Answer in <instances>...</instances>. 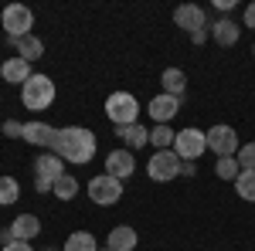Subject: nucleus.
I'll return each mask as SVG.
<instances>
[{"label": "nucleus", "instance_id": "obj_28", "mask_svg": "<svg viewBox=\"0 0 255 251\" xmlns=\"http://www.w3.org/2000/svg\"><path fill=\"white\" fill-rule=\"evenodd\" d=\"M3 136H10V139H24V122L7 119V122H3Z\"/></svg>", "mask_w": 255, "mask_h": 251}, {"label": "nucleus", "instance_id": "obj_1", "mask_svg": "<svg viewBox=\"0 0 255 251\" xmlns=\"http://www.w3.org/2000/svg\"><path fill=\"white\" fill-rule=\"evenodd\" d=\"M96 133L92 129H85V126H65L58 129L55 136V146H51V153H58L65 163H92V156H96Z\"/></svg>", "mask_w": 255, "mask_h": 251}, {"label": "nucleus", "instance_id": "obj_14", "mask_svg": "<svg viewBox=\"0 0 255 251\" xmlns=\"http://www.w3.org/2000/svg\"><path fill=\"white\" fill-rule=\"evenodd\" d=\"M0 75H3V82H10V85H24L27 78H31V61L24 58H7L3 65H0Z\"/></svg>", "mask_w": 255, "mask_h": 251}, {"label": "nucleus", "instance_id": "obj_23", "mask_svg": "<svg viewBox=\"0 0 255 251\" xmlns=\"http://www.w3.org/2000/svg\"><path fill=\"white\" fill-rule=\"evenodd\" d=\"M17 197H20V183L14 176H0V207L17 204Z\"/></svg>", "mask_w": 255, "mask_h": 251}, {"label": "nucleus", "instance_id": "obj_16", "mask_svg": "<svg viewBox=\"0 0 255 251\" xmlns=\"http://www.w3.org/2000/svg\"><path fill=\"white\" fill-rule=\"evenodd\" d=\"M65 173V160H61L58 153H41L38 160H34V176H48V180H58V176Z\"/></svg>", "mask_w": 255, "mask_h": 251}, {"label": "nucleus", "instance_id": "obj_10", "mask_svg": "<svg viewBox=\"0 0 255 251\" xmlns=\"http://www.w3.org/2000/svg\"><path fill=\"white\" fill-rule=\"evenodd\" d=\"M174 24L184 27L187 34H194V31H204L208 14H204V7H197V3H180V7L174 10Z\"/></svg>", "mask_w": 255, "mask_h": 251}, {"label": "nucleus", "instance_id": "obj_26", "mask_svg": "<svg viewBox=\"0 0 255 251\" xmlns=\"http://www.w3.org/2000/svg\"><path fill=\"white\" fill-rule=\"evenodd\" d=\"M174 129H170V126H153V129H150V143H153V146H157V150H174Z\"/></svg>", "mask_w": 255, "mask_h": 251}, {"label": "nucleus", "instance_id": "obj_36", "mask_svg": "<svg viewBox=\"0 0 255 251\" xmlns=\"http://www.w3.org/2000/svg\"><path fill=\"white\" fill-rule=\"evenodd\" d=\"M48 251H58V248H48Z\"/></svg>", "mask_w": 255, "mask_h": 251}, {"label": "nucleus", "instance_id": "obj_3", "mask_svg": "<svg viewBox=\"0 0 255 251\" xmlns=\"http://www.w3.org/2000/svg\"><path fill=\"white\" fill-rule=\"evenodd\" d=\"M106 119L123 129V126H133L139 122V102L133 92H113V95L106 98Z\"/></svg>", "mask_w": 255, "mask_h": 251}, {"label": "nucleus", "instance_id": "obj_9", "mask_svg": "<svg viewBox=\"0 0 255 251\" xmlns=\"http://www.w3.org/2000/svg\"><path fill=\"white\" fill-rule=\"evenodd\" d=\"M146 112H150V119H153L157 126H167V122H170V119L180 112V98H177V95H167V92H160V95L150 98Z\"/></svg>", "mask_w": 255, "mask_h": 251}, {"label": "nucleus", "instance_id": "obj_8", "mask_svg": "<svg viewBox=\"0 0 255 251\" xmlns=\"http://www.w3.org/2000/svg\"><path fill=\"white\" fill-rule=\"evenodd\" d=\"M208 150L221 160V156H235L242 150V143H238V133L232 126H211L208 129Z\"/></svg>", "mask_w": 255, "mask_h": 251}, {"label": "nucleus", "instance_id": "obj_25", "mask_svg": "<svg viewBox=\"0 0 255 251\" xmlns=\"http://www.w3.org/2000/svg\"><path fill=\"white\" fill-rule=\"evenodd\" d=\"M55 197H61V200H72V197H75V193H79V180H75V176L72 173H61L58 180H55Z\"/></svg>", "mask_w": 255, "mask_h": 251}, {"label": "nucleus", "instance_id": "obj_21", "mask_svg": "<svg viewBox=\"0 0 255 251\" xmlns=\"http://www.w3.org/2000/svg\"><path fill=\"white\" fill-rule=\"evenodd\" d=\"M61 251H99V241L92 231H72L65 238V248Z\"/></svg>", "mask_w": 255, "mask_h": 251}, {"label": "nucleus", "instance_id": "obj_20", "mask_svg": "<svg viewBox=\"0 0 255 251\" xmlns=\"http://www.w3.org/2000/svg\"><path fill=\"white\" fill-rule=\"evenodd\" d=\"M14 48H17V58L24 61H38L44 58V41L34 38V34H27V38H17V41H10Z\"/></svg>", "mask_w": 255, "mask_h": 251}, {"label": "nucleus", "instance_id": "obj_35", "mask_svg": "<svg viewBox=\"0 0 255 251\" xmlns=\"http://www.w3.org/2000/svg\"><path fill=\"white\" fill-rule=\"evenodd\" d=\"M99 251H113V248H99Z\"/></svg>", "mask_w": 255, "mask_h": 251}, {"label": "nucleus", "instance_id": "obj_29", "mask_svg": "<svg viewBox=\"0 0 255 251\" xmlns=\"http://www.w3.org/2000/svg\"><path fill=\"white\" fill-rule=\"evenodd\" d=\"M34 187H38V193H51V190H55V180H48V176H34Z\"/></svg>", "mask_w": 255, "mask_h": 251}, {"label": "nucleus", "instance_id": "obj_22", "mask_svg": "<svg viewBox=\"0 0 255 251\" xmlns=\"http://www.w3.org/2000/svg\"><path fill=\"white\" fill-rule=\"evenodd\" d=\"M235 190L242 200H249V204H255V170H242L235 180Z\"/></svg>", "mask_w": 255, "mask_h": 251}, {"label": "nucleus", "instance_id": "obj_6", "mask_svg": "<svg viewBox=\"0 0 255 251\" xmlns=\"http://www.w3.org/2000/svg\"><path fill=\"white\" fill-rule=\"evenodd\" d=\"M89 197H92V204H99V207H113V204H119V197H123V180H116V176L109 173H99L89 180Z\"/></svg>", "mask_w": 255, "mask_h": 251}, {"label": "nucleus", "instance_id": "obj_37", "mask_svg": "<svg viewBox=\"0 0 255 251\" xmlns=\"http://www.w3.org/2000/svg\"><path fill=\"white\" fill-rule=\"evenodd\" d=\"M252 55H255V44H252Z\"/></svg>", "mask_w": 255, "mask_h": 251}, {"label": "nucleus", "instance_id": "obj_33", "mask_svg": "<svg viewBox=\"0 0 255 251\" xmlns=\"http://www.w3.org/2000/svg\"><path fill=\"white\" fill-rule=\"evenodd\" d=\"M215 7H218V10H232V7H235V0H215Z\"/></svg>", "mask_w": 255, "mask_h": 251}, {"label": "nucleus", "instance_id": "obj_4", "mask_svg": "<svg viewBox=\"0 0 255 251\" xmlns=\"http://www.w3.org/2000/svg\"><path fill=\"white\" fill-rule=\"evenodd\" d=\"M180 167H184V160L174 150H157V153L150 156V163H146V176L153 183H170V180L180 176Z\"/></svg>", "mask_w": 255, "mask_h": 251}, {"label": "nucleus", "instance_id": "obj_7", "mask_svg": "<svg viewBox=\"0 0 255 251\" xmlns=\"http://www.w3.org/2000/svg\"><path fill=\"white\" fill-rule=\"evenodd\" d=\"M31 27H34V14H31V7H24V3H10V7L3 10V31H7V41L27 38Z\"/></svg>", "mask_w": 255, "mask_h": 251}, {"label": "nucleus", "instance_id": "obj_32", "mask_svg": "<svg viewBox=\"0 0 255 251\" xmlns=\"http://www.w3.org/2000/svg\"><path fill=\"white\" fill-rule=\"evenodd\" d=\"M191 41H194V44H204V41H208V31H194Z\"/></svg>", "mask_w": 255, "mask_h": 251}, {"label": "nucleus", "instance_id": "obj_5", "mask_svg": "<svg viewBox=\"0 0 255 251\" xmlns=\"http://www.w3.org/2000/svg\"><path fill=\"white\" fill-rule=\"evenodd\" d=\"M204 150H208V133H201V129H194V126H187V129H180V133L174 136V153L180 156L184 163L201 160Z\"/></svg>", "mask_w": 255, "mask_h": 251}, {"label": "nucleus", "instance_id": "obj_31", "mask_svg": "<svg viewBox=\"0 0 255 251\" xmlns=\"http://www.w3.org/2000/svg\"><path fill=\"white\" fill-rule=\"evenodd\" d=\"M245 27H252V31H255V0L245 7Z\"/></svg>", "mask_w": 255, "mask_h": 251}, {"label": "nucleus", "instance_id": "obj_11", "mask_svg": "<svg viewBox=\"0 0 255 251\" xmlns=\"http://www.w3.org/2000/svg\"><path fill=\"white\" fill-rule=\"evenodd\" d=\"M106 173L116 176V180H126V176L136 173V160H133V150H113L106 156Z\"/></svg>", "mask_w": 255, "mask_h": 251}, {"label": "nucleus", "instance_id": "obj_34", "mask_svg": "<svg viewBox=\"0 0 255 251\" xmlns=\"http://www.w3.org/2000/svg\"><path fill=\"white\" fill-rule=\"evenodd\" d=\"M194 170H197L194 163H184V167H180V173H184V176H194Z\"/></svg>", "mask_w": 255, "mask_h": 251}, {"label": "nucleus", "instance_id": "obj_15", "mask_svg": "<svg viewBox=\"0 0 255 251\" xmlns=\"http://www.w3.org/2000/svg\"><path fill=\"white\" fill-rule=\"evenodd\" d=\"M136 245H139V234L133 228H126V224L113 228L109 238H106V248H113V251H133Z\"/></svg>", "mask_w": 255, "mask_h": 251}, {"label": "nucleus", "instance_id": "obj_19", "mask_svg": "<svg viewBox=\"0 0 255 251\" xmlns=\"http://www.w3.org/2000/svg\"><path fill=\"white\" fill-rule=\"evenodd\" d=\"M116 136L123 139V143H126V150H143V146L150 143V133H146V126H139V122L116 129Z\"/></svg>", "mask_w": 255, "mask_h": 251}, {"label": "nucleus", "instance_id": "obj_17", "mask_svg": "<svg viewBox=\"0 0 255 251\" xmlns=\"http://www.w3.org/2000/svg\"><path fill=\"white\" fill-rule=\"evenodd\" d=\"M211 38H215L221 48H232V44H238V38H242V27H238L232 17H221V20H215V27H211Z\"/></svg>", "mask_w": 255, "mask_h": 251}, {"label": "nucleus", "instance_id": "obj_24", "mask_svg": "<svg viewBox=\"0 0 255 251\" xmlns=\"http://www.w3.org/2000/svg\"><path fill=\"white\" fill-rule=\"evenodd\" d=\"M215 173L221 176V180H228V183H235L238 173H242V167H238L235 156H221V160L215 163Z\"/></svg>", "mask_w": 255, "mask_h": 251}, {"label": "nucleus", "instance_id": "obj_18", "mask_svg": "<svg viewBox=\"0 0 255 251\" xmlns=\"http://www.w3.org/2000/svg\"><path fill=\"white\" fill-rule=\"evenodd\" d=\"M160 85H163V92H167V95L184 98V92H187V75H184L180 68H163V75H160Z\"/></svg>", "mask_w": 255, "mask_h": 251}, {"label": "nucleus", "instance_id": "obj_30", "mask_svg": "<svg viewBox=\"0 0 255 251\" xmlns=\"http://www.w3.org/2000/svg\"><path fill=\"white\" fill-rule=\"evenodd\" d=\"M0 251H34V248H31L27 241H10V245H3Z\"/></svg>", "mask_w": 255, "mask_h": 251}, {"label": "nucleus", "instance_id": "obj_2", "mask_svg": "<svg viewBox=\"0 0 255 251\" xmlns=\"http://www.w3.org/2000/svg\"><path fill=\"white\" fill-rule=\"evenodd\" d=\"M20 102H24V109H31V112H44V109L55 102V82L48 75H31L20 85Z\"/></svg>", "mask_w": 255, "mask_h": 251}, {"label": "nucleus", "instance_id": "obj_27", "mask_svg": "<svg viewBox=\"0 0 255 251\" xmlns=\"http://www.w3.org/2000/svg\"><path fill=\"white\" fill-rule=\"evenodd\" d=\"M242 170H255V143H242V150L235 153Z\"/></svg>", "mask_w": 255, "mask_h": 251}, {"label": "nucleus", "instance_id": "obj_12", "mask_svg": "<svg viewBox=\"0 0 255 251\" xmlns=\"http://www.w3.org/2000/svg\"><path fill=\"white\" fill-rule=\"evenodd\" d=\"M55 136H58V129H55V126H48L44 119L24 122V139H27L31 146H44V150H51V146H55Z\"/></svg>", "mask_w": 255, "mask_h": 251}, {"label": "nucleus", "instance_id": "obj_13", "mask_svg": "<svg viewBox=\"0 0 255 251\" xmlns=\"http://www.w3.org/2000/svg\"><path fill=\"white\" fill-rule=\"evenodd\" d=\"M38 234H41V217H34V214L14 217V224H10V238L14 241H34Z\"/></svg>", "mask_w": 255, "mask_h": 251}]
</instances>
